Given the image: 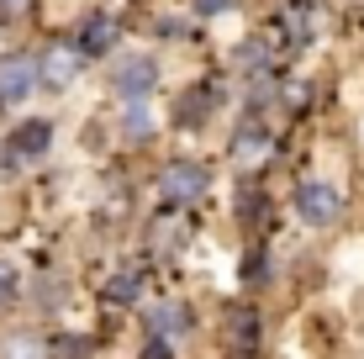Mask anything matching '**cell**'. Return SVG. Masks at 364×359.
<instances>
[{"instance_id":"1","label":"cell","mask_w":364,"mask_h":359,"mask_svg":"<svg viewBox=\"0 0 364 359\" xmlns=\"http://www.w3.org/2000/svg\"><path fill=\"white\" fill-rule=\"evenodd\" d=\"M159 191H164L169 206H191V201H200V195L211 191V175H206V164H196V159H174L164 169V180H159Z\"/></svg>"},{"instance_id":"2","label":"cell","mask_w":364,"mask_h":359,"mask_svg":"<svg viewBox=\"0 0 364 359\" xmlns=\"http://www.w3.org/2000/svg\"><path fill=\"white\" fill-rule=\"evenodd\" d=\"M32 64H37V85H48V90H69V85L80 80V69H85V53L74 43H48L43 58H32Z\"/></svg>"},{"instance_id":"3","label":"cell","mask_w":364,"mask_h":359,"mask_svg":"<svg viewBox=\"0 0 364 359\" xmlns=\"http://www.w3.org/2000/svg\"><path fill=\"white\" fill-rule=\"evenodd\" d=\"M343 212V195L333 191V185H322V180H306L296 191V217L306 222V227H328V222Z\"/></svg>"},{"instance_id":"4","label":"cell","mask_w":364,"mask_h":359,"mask_svg":"<svg viewBox=\"0 0 364 359\" xmlns=\"http://www.w3.org/2000/svg\"><path fill=\"white\" fill-rule=\"evenodd\" d=\"M111 85H117L127 101H148V90L159 85V64L148 53H137V58H122L117 69H111Z\"/></svg>"},{"instance_id":"5","label":"cell","mask_w":364,"mask_h":359,"mask_svg":"<svg viewBox=\"0 0 364 359\" xmlns=\"http://www.w3.org/2000/svg\"><path fill=\"white\" fill-rule=\"evenodd\" d=\"M37 90V64L21 53L0 58V101H27V95Z\"/></svg>"},{"instance_id":"6","label":"cell","mask_w":364,"mask_h":359,"mask_svg":"<svg viewBox=\"0 0 364 359\" xmlns=\"http://www.w3.org/2000/svg\"><path fill=\"white\" fill-rule=\"evenodd\" d=\"M264 154H269V127H264V122H243L237 138H232V159H237V164H259Z\"/></svg>"},{"instance_id":"7","label":"cell","mask_w":364,"mask_h":359,"mask_svg":"<svg viewBox=\"0 0 364 359\" xmlns=\"http://www.w3.org/2000/svg\"><path fill=\"white\" fill-rule=\"evenodd\" d=\"M53 148V127L48 122H21L16 132H11V154L16 159H37V154H48Z\"/></svg>"},{"instance_id":"8","label":"cell","mask_w":364,"mask_h":359,"mask_svg":"<svg viewBox=\"0 0 364 359\" xmlns=\"http://www.w3.org/2000/svg\"><path fill=\"white\" fill-rule=\"evenodd\" d=\"M280 27H285V37H291V48H306L311 37H317V11H311V0H291Z\"/></svg>"},{"instance_id":"9","label":"cell","mask_w":364,"mask_h":359,"mask_svg":"<svg viewBox=\"0 0 364 359\" xmlns=\"http://www.w3.org/2000/svg\"><path fill=\"white\" fill-rule=\"evenodd\" d=\"M148 328L159 333V343H174V338L185 333V306H174V301L148 306Z\"/></svg>"},{"instance_id":"10","label":"cell","mask_w":364,"mask_h":359,"mask_svg":"<svg viewBox=\"0 0 364 359\" xmlns=\"http://www.w3.org/2000/svg\"><path fill=\"white\" fill-rule=\"evenodd\" d=\"M117 43V21L111 16H90L80 32V53H106V48Z\"/></svg>"},{"instance_id":"11","label":"cell","mask_w":364,"mask_h":359,"mask_svg":"<svg viewBox=\"0 0 364 359\" xmlns=\"http://www.w3.org/2000/svg\"><path fill=\"white\" fill-rule=\"evenodd\" d=\"M122 132H127L132 143L154 138V111H148V101H127V111H122Z\"/></svg>"},{"instance_id":"12","label":"cell","mask_w":364,"mask_h":359,"mask_svg":"<svg viewBox=\"0 0 364 359\" xmlns=\"http://www.w3.org/2000/svg\"><path fill=\"white\" fill-rule=\"evenodd\" d=\"M137 296H143V275H137V269H122V275L106 280V301L111 306H132Z\"/></svg>"},{"instance_id":"13","label":"cell","mask_w":364,"mask_h":359,"mask_svg":"<svg viewBox=\"0 0 364 359\" xmlns=\"http://www.w3.org/2000/svg\"><path fill=\"white\" fill-rule=\"evenodd\" d=\"M211 101H217V90H211V85H200V90H191L185 95L180 106H174V122H185V127H196L200 117H206L211 111Z\"/></svg>"},{"instance_id":"14","label":"cell","mask_w":364,"mask_h":359,"mask_svg":"<svg viewBox=\"0 0 364 359\" xmlns=\"http://www.w3.org/2000/svg\"><path fill=\"white\" fill-rule=\"evenodd\" d=\"M16 286H21L16 264H6V259H0V306H11V301H16Z\"/></svg>"},{"instance_id":"15","label":"cell","mask_w":364,"mask_h":359,"mask_svg":"<svg viewBox=\"0 0 364 359\" xmlns=\"http://www.w3.org/2000/svg\"><path fill=\"white\" fill-rule=\"evenodd\" d=\"M243 69H269V48L264 43H243Z\"/></svg>"},{"instance_id":"16","label":"cell","mask_w":364,"mask_h":359,"mask_svg":"<svg viewBox=\"0 0 364 359\" xmlns=\"http://www.w3.org/2000/svg\"><path fill=\"white\" fill-rule=\"evenodd\" d=\"M232 333H237V343H254L259 317H254V312H237V317H232Z\"/></svg>"},{"instance_id":"17","label":"cell","mask_w":364,"mask_h":359,"mask_svg":"<svg viewBox=\"0 0 364 359\" xmlns=\"http://www.w3.org/2000/svg\"><path fill=\"white\" fill-rule=\"evenodd\" d=\"M80 343H85V338H53V349H48V354H53V359H85Z\"/></svg>"},{"instance_id":"18","label":"cell","mask_w":364,"mask_h":359,"mask_svg":"<svg viewBox=\"0 0 364 359\" xmlns=\"http://www.w3.org/2000/svg\"><path fill=\"white\" fill-rule=\"evenodd\" d=\"M196 11H200V16H228L232 0H196Z\"/></svg>"},{"instance_id":"19","label":"cell","mask_w":364,"mask_h":359,"mask_svg":"<svg viewBox=\"0 0 364 359\" xmlns=\"http://www.w3.org/2000/svg\"><path fill=\"white\" fill-rule=\"evenodd\" d=\"M143 359H169V343H154V349H148Z\"/></svg>"},{"instance_id":"20","label":"cell","mask_w":364,"mask_h":359,"mask_svg":"<svg viewBox=\"0 0 364 359\" xmlns=\"http://www.w3.org/2000/svg\"><path fill=\"white\" fill-rule=\"evenodd\" d=\"M11 6H16V0H0V11H11Z\"/></svg>"},{"instance_id":"21","label":"cell","mask_w":364,"mask_h":359,"mask_svg":"<svg viewBox=\"0 0 364 359\" xmlns=\"http://www.w3.org/2000/svg\"><path fill=\"white\" fill-rule=\"evenodd\" d=\"M0 122H6V101H0Z\"/></svg>"}]
</instances>
